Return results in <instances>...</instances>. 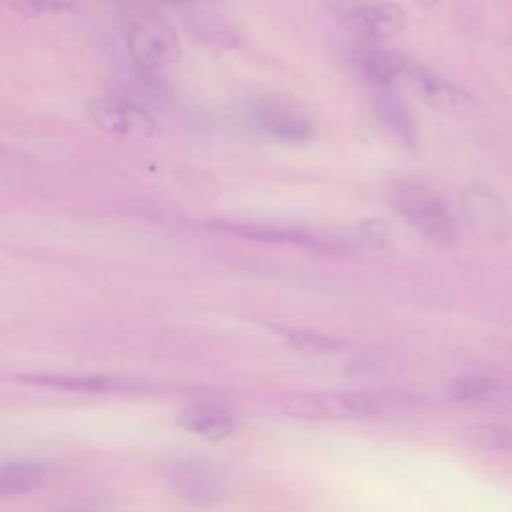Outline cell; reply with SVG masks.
<instances>
[{
	"mask_svg": "<svg viewBox=\"0 0 512 512\" xmlns=\"http://www.w3.org/2000/svg\"><path fill=\"white\" fill-rule=\"evenodd\" d=\"M288 338L296 348L308 350L314 354H330V352H336L338 348H342L340 340H334L330 336L316 334V332H290Z\"/></svg>",
	"mask_w": 512,
	"mask_h": 512,
	"instance_id": "obj_18",
	"label": "cell"
},
{
	"mask_svg": "<svg viewBox=\"0 0 512 512\" xmlns=\"http://www.w3.org/2000/svg\"><path fill=\"white\" fill-rule=\"evenodd\" d=\"M408 60L400 52L368 44L352 52V66L358 78L374 92L394 90L402 82Z\"/></svg>",
	"mask_w": 512,
	"mask_h": 512,
	"instance_id": "obj_9",
	"label": "cell"
},
{
	"mask_svg": "<svg viewBox=\"0 0 512 512\" xmlns=\"http://www.w3.org/2000/svg\"><path fill=\"white\" fill-rule=\"evenodd\" d=\"M178 424L184 430L208 440L226 438L236 428L234 414L228 408L214 402H196L186 406L178 414Z\"/></svg>",
	"mask_w": 512,
	"mask_h": 512,
	"instance_id": "obj_12",
	"label": "cell"
},
{
	"mask_svg": "<svg viewBox=\"0 0 512 512\" xmlns=\"http://www.w3.org/2000/svg\"><path fill=\"white\" fill-rule=\"evenodd\" d=\"M358 236L362 238L364 244H368L370 248H374L378 252H390L394 248V232H392L390 224L380 218L364 220L358 226Z\"/></svg>",
	"mask_w": 512,
	"mask_h": 512,
	"instance_id": "obj_16",
	"label": "cell"
},
{
	"mask_svg": "<svg viewBox=\"0 0 512 512\" xmlns=\"http://www.w3.org/2000/svg\"><path fill=\"white\" fill-rule=\"evenodd\" d=\"M128 54L142 72H156L182 58V44L172 24L158 10L132 2L122 10Z\"/></svg>",
	"mask_w": 512,
	"mask_h": 512,
	"instance_id": "obj_1",
	"label": "cell"
},
{
	"mask_svg": "<svg viewBox=\"0 0 512 512\" xmlns=\"http://www.w3.org/2000/svg\"><path fill=\"white\" fill-rule=\"evenodd\" d=\"M494 392V382L482 376H464L452 384L456 400H482Z\"/></svg>",
	"mask_w": 512,
	"mask_h": 512,
	"instance_id": "obj_17",
	"label": "cell"
},
{
	"mask_svg": "<svg viewBox=\"0 0 512 512\" xmlns=\"http://www.w3.org/2000/svg\"><path fill=\"white\" fill-rule=\"evenodd\" d=\"M134 2H142V0H134ZM152 2H162V4H174V6H196L198 2H206V0H152Z\"/></svg>",
	"mask_w": 512,
	"mask_h": 512,
	"instance_id": "obj_19",
	"label": "cell"
},
{
	"mask_svg": "<svg viewBox=\"0 0 512 512\" xmlns=\"http://www.w3.org/2000/svg\"><path fill=\"white\" fill-rule=\"evenodd\" d=\"M240 118L244 128L254 136L282 144H306L314 136V126L306 114L272 98L244 102Z\"/></svg>",
	"mask_w": 512,
	"mask_h": 512,
	"instance_id": "obj_4",
	"label": "cell"
},
{
	"mask_svg": "<svg viewBox=\"0 0 512 512\" xmlns=\"http://www.w3.org/2000/svg\"><path fill=\"white\" fill-rule=\"evenodd\" d=\"M418 6H422V8H434V6H438L442 0H414Z\"/></svg>",
	"mask_w": 512,
	"mask_h": 512,
	"instance_id": "obj_20",
	"label": "cell"
},
{
	"mask_svg": "<svg viewBox=\"0 0 512 512\" xmlns=\"http://www.w3.org/2000/svg\"><path fill=\"white\" fill-rule=\"evenodd\" d=\"M46 474V466L36 460L0 462V498L24 496L38 490Z\"/></svg>",
	"mask_w": 512,
	"mask_h": 512,
	"instance_id": "obj_14",
	"label": "cell"
},
{
	"mask_svg": "<svg viewBox=\"0 0 512 512\" xmlns=\"http://www.w3.org/2000/svg\"><path fill=\"white\" fill-rule=\"evenodd\" d=\"M212 226H216L218 230L230 232V234H238L244 238H252V240H264V242H276V244H296V246H304V248H328V250H340V248H348V244L344 240H334L332 236L326 234H318V232H310V230H302V228H286V226H270V224H246V222H212Z\"/></svg>",
	"mask_w": 512,
	"mask_h": 512,
	"instance_id": "obj_10",
	"label": "cell"
},
{
	"mask_svg": "<svg viewBox=\"0 0 512 512\" xmlns=\"http://www.w3.org/2000/svg\"><path fill=\"white\" fill-rule=\"evenodd\" d=\"M394 210L432 246L454 250L460 242L458 226L448 206L426 186L396 182L390 190Z\"/></svg>",
	"mask_w": 512,
	"mask_h": 512,
	"instance_id": "obj_2",
	"label": "cell"
},
{
	"mask_svg": "<svg viewBox=\"0 0 512 512\" xmlns=\"http://www.w3.org/2000/svg\"><path fill=\"white\" fill-rule=\"evenodd\" d=\"M374 112L382 130L392 138L400 148L414 152L418 146V128L410 110L398 98L394 90H382L374 96Z\"/></svg>",
	"mask_w": 512,
	"mask_h": 512,
	"instance_id": "obj_11",
	"label": "cell"
},
{
	"mask_svg": "<svg viewBox=\"0 0 512 512\" xmlns=\"http://www.w3.org/2000/svg\"><path fill=\"white\" fill-rule=\"evenodd\" d=\"M164 474L172 490L192 506L212 508L224 500V484L218 474L202 462L176 458L166 464Z\"/></svg>",
	"mask_w": 512,
	"mask_h": 512,
	"instance_id": "obj_7",
	"label": "cell"
},
{
	"mask_svg": "<svg viewBox=\"0 0 512 512\" xmlns=\"http://www.w3.org/2000/svg\"><path fill=\"white\" fill-rule=\"evenodd\" d=\"M328 14L362 40H388L408 24L402 6L386 0H322Z\"/></svg>",
	"mask_w": 512,
	"mask_h": 512,
	"instance_id": "obj_3",
	"label": "cell"
},
{
	"mask_svg": "<svg viewBox=\"0 0 512 512\" xmlns=\"http://www.w3.org/2000/svg\"><path fill=\"white\" fill-rule=\"evenodd\" d=\"M462 214L468 228L486 240L500 242L508 232V208L486 184H470L462 190Z\"/></svg>",
	"mask_w": 512,
	"mask_h": 512,
	"instance_id": "obj_8",
	"label": "cell"
},
{
	"mask_svg": "<svg viewBox=\"0 0 512 512\" xmlns=\"http://www.w3.org/2000/svg\"><path fill=\"white\" fill-rule=\"evenodd\" d=\"M184 26L190 36L208 46L236 48L240 44L238 30L224 16L212 10L188 6V12H184Z\"/></svg>",
	"mask_w": 512,
	"mask_h": 512,
	"instance_id": "obj_13",
	"label": "cell"
},
{
	"mask_svg": "<svg viewBox=\"0 0 512 512\" xmlns=\"http://www.w3.org/2000/svg\"><path fill=\"white\" fill-rule=\"evenodd\" d=\"M18 380L48 386V388H64V390H104L108 388V380L100 376H78V374H20Z\"/></svg>",
	"mask_w": 512,
	"mask_h": 512,
	"instance_id": "obj_15",
	"label": "cell"
},
{
	"mask_svg": "<svg viewBox=\"0 0 512 512\" xmlns=\"http://www.w3.org/2000/svg\"><path fill=\"white\" fill-rule=\"evenodd\" d=\"M60 512H94V510H90V508H84V506H72V508L60 510Z\"/></svg>",
	"mask_w": 512,
	"mask_h": 512,
	"instance_id": "obj_21",
	"label": "cell"
},
{
	"mask_svg": "<svg viewBox=\"0 0 512 512\" xmlns=\"http://www.w3.org/2000/svg\"><path fill=\"white\" fill-rule=\"evenodd\" d=\"M400 84H406L416 98L444 116L462 118L480 108L474 94L416 60H408Z\"/></svg>",
	"mask_w": 512,
	"mask_h": 512,
	"instance_id": "obj_5",
	"label": "cell"
},
{
	"mask_svg": "<svg viewBox=\"0 0 512 512\" xmlns=\"http://www.w3.org/2000/svg\"><path fill=\"white\" fill-rule=\"evenodd\" d=\"M86 114L96 128L116 138L144 140L156 134L154 116L134 100L122 96H96L86 102Z\"/></svg>",
	"mask_w": 512,
	"mask_h": 512,
	"instance_id": "obj_6",
	"label": "cell"
}]
</instances>
